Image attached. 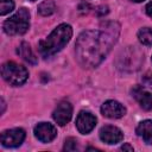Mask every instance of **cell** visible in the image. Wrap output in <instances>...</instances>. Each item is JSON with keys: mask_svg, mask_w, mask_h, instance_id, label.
Masks as SVG:
<instances>
[{"mask_svg": "<svg viewBox=\"0 0 152 152\" xmlns=\"http://www.w3.org/2000/svg\"><path fill=\"white\" fill-rule=\"evenodd\" d=\"M132 1H134V2H141V1H144V0H132Z\"/></svg>", "mask_w": 152, "mask_h": 152, "instance_id": "obj_21", "label": "cell"}, {"mask_svg": "<svg viewBox=\"0 0 152 152\" xmlns=\"http://www.w3.org/2000/svg\"><path fill=\"white\" fill-rule=\"evenodd\" d=\"M77 150V140L75 138H68L64 144V151H75Z\"/></svg>", "mask_w": 152, "mask_h": 152, "instance_id": "obj_17", "label": "cell"}, {"mask_svg": "<svg viewBox=\"0 0 152 152\" xmlns=\"http://www.w3.org/2000/svg\"><path fill=\"white\" fill-rule=\"evenodd\" d=\"M146 13H147V15L148 17H151L152 18V1H150L147 5H146Z\"/></svg>", "mask_w": 152, "mask_h": 152, "instance_id": "obj_18", "label": "cell"}, {"mask_svg": "<svg viewBox=\"0 0 152 152\" xmlns=\"http://www.w3.org/2000/svg\"><path fill=\"white\" fill-rule=\"evenodd\" d=\"M138 39L144 45H152V30L150 27H142L138 31Z\"/></svg>", "mask_w": 152, "mask_h": 152, "instance_id": "obj_15", "label": "cell"}, {"mask_svg": "<svg viewBox=\"0 0 152 152\" xmlns=\"http://www.w3.org/2000/svg\"><path fill=\"white\" fill-rule=\"evenodd\" d=\"M100 139L108 145H114L124 139V133L115 126L106 125L100 129Z\"/></svg>", "mask_w": 152, "mask_h": 152, "instance_id": "obj_10", "label": "cell"}, {"mask_svg": "<svg viewBox=\"0 0 152 152\" xmlns=\"http://www.w3.org/2000/svg\"><path fill=\"white\" fill-rule=\"evenodd\" d=\"M25 139V131L23 128L6 129L1 133V145L4 147H17L23 144Z\"/></svg>", "mask_w": 152, "mask_h": 152, "instance_id": "obj_5", "label": "cell"}, {"mask_svg": "<svg viewBox=\"0 0 152 152\" xmlns=\"http://www.w3.org/2000/svg\"><path fill=\"white\" fill-rule=\"evenodd\" d=\"M14 8L13 0H0V14L6 15L7 13L12 12Z\"/></svg>", "mask_w": 152, "mask_h": 152, "instance_id": "obj_16", "label": "cell"}, {"mask_svg": "<svg viewBox=\"0 0 152 152\" xmlns=\"http://www.w3.org/2000/svg\"><path fill=\"white\" fill-rule=\"evenodd\" d=\"M132 96L138 101L140 107L145 110L152 109V93L141 86H135L132 89Z\"/></svg>", "mask_w": 152, "mask_h": 152, "instance_id": "obj_11", "label": "cell"}, {"mask_svg": "<svg viewBox=\"0 0 152 152\" xmlns=\"http://www.w3.org/2000/svg\"><path fill=\"white\" fill-rule=\"evenodd\" d=\"M34 137L42 142H51L57 137V129L52 124L39 122L33 129Z\"/></svg>", "mask_w": 152, "mask_h": 152, "instance_id": "obj_6", "label": "cell"}, {"mask_svg": "<svg viewBox=\"0 0 152 152\" xmlns=\"http://www.w3.org/2000/svg\"><path fill=\"white\" fill-rule=\"evenodd\" d=\"M30 1H36V0H30Z\"/></svg>", "mask_w": 152, "mask_h": 152, "instance_id": "obj_22", "label": "cell"}, {"mask_svg": "<svg viewBox=\"0 0 152 152\" xmlns=\"http://www.w3.org/2000/svg\"><path fill=\"white\" fill-rule=\"evenodd\" d=\"M121 150H122V151H133V147H132L129 144H124V145L121 146Z\"/></svg>", "mask_w": 152, "mask_h": 152, "instance_id": "obj_19", "label": "cell"}, {"mask_svg": "<svg viewBox=\"0 0 152 152\" xmlns=\"http://www.w3.org/2000/svg\"><path fill=\"white\" fill-rule=\"evenodd\" d=\"M55 10H56V5L52 0H45V1L40 2L38 6V13L44 17L51 15L55 12Z\"/></svg>", "mask_w": 152, "mask_h": 152, "instance_id": "obj_14", "label": "cell"}, {"mask_svg": "<svg viewBox=\"0 0 152 152\" xmlns=\"http://www.w3.org/2000/svg\"><path fill=\"white\" fill-rule=\"evenodd\" d=\"M17 52H18V55H19L23 59H25V61L28 62L30 64H37V57H36V55L33 53V51L31 50V46H30L26 42H23V43L19 45Z\"/></svg>", "mask_w": 152, "mask_h": 152, "instance_id": "obj_13", "label": "cell"}, {"mask_svg": "<svg viewBox=\"0 0 152 152\" xmlns=\"http://www.w3.org/2000/svg\"><path fill=\"white\" fill-rule=\"evenodd\" d=\"M72 37V28L69 24H61L58 25L44 40L39 42L38 49L39 53L48 58L58 51H61L71 39Z\"/></svg>", "mask_w": 152, "mask_h": 152, "instance_id": "obj_2", "label": "cell"}, {"mask_svg": "<svg viewBox=\"0 0 152 152\" xmlns=\"http://www.w3.org/2000/svg\"><path fill=\"white\" fill-rule=\"evenodd\" d=\"M1 106H2V109H1V113H4V110H5V101H4V100H1Z\"/></svg>", "mask_w": 152, "mask_h": 152, "instance_id": "obj_20", "label": "cell"}, {"mask_svg": "<svg viewBox=\"0 0 152 152\" xmlns=\"http://www.w3.org/2000/svg\"><path fill=\"white\" fill-rule=\"evenodd\" d=\"M119 36V26L115 23L104 25L102 30L82 32L75 44L76 59L83 68L97 66L108 55Z\"/></svg>", "mask_w": 152, "mask_h": 152, "instance_id": "obj_1", "label": "cell"}, {"mask_svg": "<svg viewBox=\"0 0 152 152\" xmlns=\"http://www.w3.org/2000/svg\"><path fill=\"white\" fill-rule=\"evenodd\" d=\"M2 78L12 86H21L28 78V71L25 66L15 62H6L1 66Z\"/></svg>", "mask_w": 152, "mask_h": 152, "instance_id": "obj_4", "label": "cell"}, {"mask_svg": "<svg viewBox=\"0 0 152 152\" xmlns=\"http://www.w3.org/2000/svg\"><path fill=\"white\" fill-rule=\"evenodd\" d=\"M101 114L108 119H119L126 114V108L115 100H108L101 106Z\"/></svg>", "mask_w": 152, "mask_h": 152, "instance_id": "obj_9", "label": "cell"}, {"mask_svg": "<svg viewBox=\"0 0 152 152\" xmlns=\"http://www.w3.org/2000/svg\"><path fill=\"white\" fill-rule=\"evenodd\" d=\"M96 121L97 120H96L95 115H93L89 112L82 110L77 115V119H76V128H77V131L81 134H88L96 126Z\"/></svg>", "mask_w": 152, "mask_h": 152, "instance_id": "obj_8", "label": "cell"}, {"mask_svg": "<svg viewBox=\"0 0 152 152\" xmlns=\"http://www.w3.org/2000/svg\"><path fill=\"white\" fill-rule=\"evenodd\" d=\"M30 27V12L23 7L4 23V31L8 36L24 34Z\"/></svg>", "mask_w": 152, "mask_h": 152, "instance_id": "obj_3", "label": "cell"}, {"mask_svg": "<svg viewBox=\"0 0 152 152\" xmlns=\"http://www.w3.org/2000/svg\"><path fill=\"white\" fill-rule=\"evenodd\" d=\"M135 132L146 144H152V120L141 121L138 125Z\"/></svg>", "mask_w": 152, "mask_h": 152, "instance_id": "obj_12", "label": "cell"}, {"mask_svg": "<svg viewBox=\"0 0 152 152\" xmlns=\"http://www.w3.org/2000/svg\"><path fill=\"white\" fill-rule=\"evenodd\" d=\"M72 116V106L70 102L68 101H62L57 104V107L55 108L53 113H52V118L53 120L59 125V126H64L66 125Z\"/></svg>", "mask_w": 152, "mask_h": 152, "instance_id": "obj_7", "label": "cell"}]
</instances>
